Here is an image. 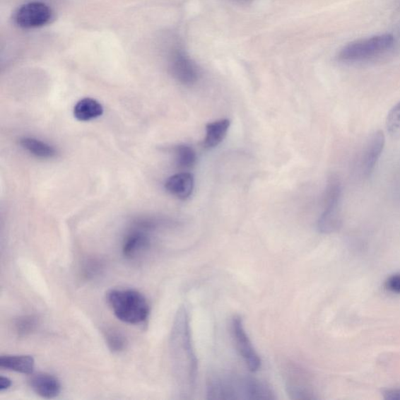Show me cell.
<instances>
[{
    "instance_id": "cell-1",
    "label": "cell",
    "mask_w": 400,
    "mask_h": 400,
    "mask_svg": "<svg viewBox=\"0 0 400 400\" xmlns=\"http://www.w3.org/2000/svg\"><path fill=\"white\" fill-rule=\"evenodd\" d=\"M207 399L214 400L276 399L270 385L249 376L213 375L207 382Z\"/></svg>"
},
{
    "instance_id": "cell-2",
    "label": "cell",
    "mask_w": 400,
    "mask_h": 400,
    "mask_svg": "<svg viewBox=\"0 0 400 400\" xmlns=\"http://www.w3.org/2000/svg\"><path fill=\"white\" fill-rule=\"evenodd\" d=\"M172 341L177 370L185 387L191 392L195 389L198 360L192 343L189 314L183 307L177 313Z\"/></svg>"
},
{
    "instance_id": "cell-3",
    "label": "cell",
    "mask_w": 400,
    "mask_h": 400,
    "mask_svg": "<svg viewBox=\"0 0 400 400\" xmlns=\"http://www.w3.org/2000/svg\"><path fill=\"white\" fill-rule=\"evenodd\" d=\"M107 300L114 315L124 323L141 324L149 317V302L142 293L136 290H110Z\"/></svg>"
},
{
    "instance_id": "cell-4",
    "label": "cell",
    "mask_w": 400,
    "mask_h": 400,
    "mask_svg": "<svg viewBox=\"0 0 400 400\" xmlns=\"http://www.w3.org/2000/svg\"><path fill=\"white\" fill-rule=\"evenodd\" d=\"M394 36L382 34L348 44L338 54L339 61L360 63L374 60L389 53L395 46Z\"/></svg>"
},
{
    "instance_id": "cell-5",
    "label": "cell",
    "mask_w": 400,
    "mask_h": 400,
    "mask_svg": "<svg viewBox=\"0 0 400 400\" xmlns=\"http://www.w3.org/2000/svg\"><path fill=\"white\" fill-rule=\"evenodd\" d=\"M342 184L336 176L329 177L324 198V211L318 220V230L324 234H330L339 230L342 226L341 216V199Z\"/></svg>"
},
{
    "instance_id": "cell-6",
    "label": "cell",
    "mask_w": 400,
    "mask_h": 400,
    "mask_svg": "<svg viewBox=\"0 0 400 400\" xmlns=\"http://www.w3.org/2000/svg\"><path fill=\"white\" fill-rule=\"evenodd\" d=\"M53 19V11L49 6L42 2L24 4L18 9L13 16L16 25L25 29L45 26Z\"/></svg>"
},
{
    "instance_id": "cell-7",
    "label": "cell",
    "mask_w": 400,
    "mask_h": 400,
    "mask_svg": "<svg viewBox=\"0 0 400 400\" xmlns=\"http://www.w3.org/2000/svg\"><path fill=\"white\" fill-rule=\"evenodd\" d=\"M385 139L382 131L369 138L357 161V172L361 179H368L374 172L384 150Z\"/></svg>"
},
{
    "instance_id": "cell-8",
    "label": "cell",
    "mask_w": 400,
    "mask_h": 400,
    "mask_svg": "<svg viewBox=\"0 0 400 400\" xmlns=\"http://www.w3.org/2000/svg\"><path fill=\"white\" fill-rule=\"evenodd\" d=\"M232 331L237 349L245 361L249 370L252 372H258L261 367V359L254 349L253 344H252L240 317H234L232 322Z\"/></svg>"
},
{
    "instance_id": "cell-9",
    "label": "cell",
    "mask_w": 400,
    "mask_h": 400,
    "mask_svg": "<svg viewBox=\"0 0 400 400\" xmlns=\"http://www.w3.org/2000/svg\"><path fill=\"white\" fill-rule=\"evenodd\" d=\"M152 227L150 223L140 225L124 239L122 252L126 258L135 259L150 247L151 240L146 230Z\"/></svg>"
},
{
    "instance_id": "cell-10",
    "label": "cell",
    "mask_w": 400,
    "mask_h": 400,
    "mask_svg": "<svg viewBox=\"0 0 400 400\" xmlns=\"http://www.w3.org/2000/svg\"><path fill=\"white\" fill-rule=\"evenodd\" d=\"M170 70L174 77L184 85H192L199 77L196 66L182 52L177 51L170 61Z\"/></svg>"
},
{
    "instance_id": "cell-11",
    "label": "cell",
    "mask_w": 400,
    "mask_h": 400,
    "mask_svg": "<svg viewBox=\"0 0 400 400\" xmlns=\"http://www.w3.org/2000/svg\"><path fill=\"white\" fill-rule=\"evenodd\" d=\"M29 384L35 394L42 398L54 399L60 395L61 384L54 375L47 373L33 375Z\"/></svg>"
},
{
    "instance_id": "cell-12",
    "label": "cell",
    "mask_w": 400,
    "mask_h": 400,
    "mask_svg": "<svg viewBox=\"0 0 400 400\" xmlns=\"http://www.w3.org/2000/svg\"><path fill=\"white\" fill-rule=\"evenodd\" d=\"M299 369H292L286 382L288 396L292 399H314V392L308 387L306 377Z\"/></svg>"
},
{
    "instance_id": "cell-13",
    "label": "cell",
    "mask_w": 400,
    "mask_h": 400,
    "mask_svg": "<svg viewBox=\"0 0 400 400\" xmlns=\"http://www.w3.org/2000/svg\"><path fill=\"white\" fill-rule=\"evenodd\" d=\"M165 188L170 194L180 199H187L194 189V177L190 173H180L170 177Z\"/></svg>"
},
{
    "instance_id": "cell-14",
    "label": "cell",
    "mask_w": 400,
    "mask_h": 400,
    "mask_svg": "<svg viewBox=\"0 0 400 400\" xmlns=\"http://www.w3.org/2000/svg\"><path fill=\"white\" fill-rule=\"evenodd\" d=\"M0 367L18 373L30 375L35 367V360L28 355H6L0 358Z\"/></svg>"
},
{
    "instance_id": "cell-15",
    "label": "cell",
    "mask_w": 400,
    "mask_h": 400,
    "mask_svg": "<svg viewBox=\"0 0 400 400\" xmlns=\"http://www.w3.org/2000/svg\"><path fill=\"white\" fill-rule=\"evenodd\" d=\"M103 114L101 103L92 98H85L76 103L73 108V115L80 122H88L96 119Z\"/></svg>"
},
{
    "instance_id": "cell-16",
    "label": "cell",
    "mask_w": 400,
    "mask_h": 400,
    "mask_svg": "<svg viewBox=\"0 0 400 400\" xmlns=\"http://www.w3.org/2000/svg\"><path fill=\"white\" fill-rule=\"evenodd\" d=\"M229 126H230V121L228 119L207 124L204 146L206 148H213L218 146L225 138Z\"/></svg>"
},
{
    "instance_id": "cell-17",
    "label": "cell",
    "mask_w": 400,
    "mask_h": 400,
    "mask_svg": "<svg viewBox=\"0 0 400 400\" xmlns=\"http://www.w3.org/2000/svg\"><path fill=\"white\" fill-rule=\"evenodd\" d=\"M20 145L25 151L42 159L53 158L56 155L54 148L39 139L25 137L20 139Z\"/></svg>"
},
{
    "instance_id": "cell-18",
    "label": "cell",
    "mask_w": 400,
    "mask_h": 400,
    "mask_svg": "<svg viewBox=\"0 0 400 400\" xmlns=\"http://www.w3.org/2000/svg\"><path fill=\"white\" fill-rule=\"evenodd\" d=\"M177 164L182 168H190L195 165L196 155L189 146L181 145L175 148Z\"/></svg>"
},
{
    "instance_id": "cell-19",
    "label": "cell",
    "mask_w": 400,
    "mask_h": 400,
    "mask_svg": "<svg viewBox=\"0 0 400 400\" xmlns=\"http://www.w3.org/2000/svg\"><path fill=\"white\" fill-rule=\"evenodd\" d=\"M387 127L392 137L400 139V102L389 111Z\"/></svg>"
},
{
    "instance_id": "cell-20",
    "label": "cell",
    "mask_w": 400,
    "mask_h": 400,
    "mask_svg": "<svg viewBox=\"0 0 400 400\" xmlns=\"http://www.w3.org/2000/svg\"><path fill=\"white\" fill-rule=\"evenodd\" d=\"M106 341L109 349L114 353L124 351L128 345L127 339L122 333L114 330H110L106 333Z\"/></svg>"
},
{
    "instance_id": "cell-21",
    "label": "cell",
    "mask_w": 400,
    "mask_h": 400,
    "mask_svg": "<svg viewBox=\"0 0 400 400\" xmlns=\"http://www.w3.org/2000/svg\"><path fill=\"white\" fill-rule=\"evenodd\" d=\"M37 324V318L34 316H24L16 320L14 327L20 336H26L35 329Z\"/></svg>"
},
{
    "instance_id": "cell-22",
    "label": "cell",
    "mask_w": 400,
    "mask_h": 400,
    "mask_svg": "<svg viewBox=\"0 0 400 400\" xmlns=\"http://www.w3.org/2000/svg\"><path fill=\"white\" fill-rule=\"evenodd\" d=\"M385 288L387 290L394 293L400 294V275H394L389 277L387 281H385Z\"/></svg>"
},
{
    "instance_id": "cell-23",
    "label": "cell",
    "mask_w": 400,
    "mask_h": 400,
    "mask_svg": "<svg viewBox=\"0 0 400 400\" xmlns=\"http://www.w3.org/2000/svg\"><path fill=\"white\" fill-rule=\"evenodd\" d=\"M100 269L101 265L99 262L94 261L88 263L85 269V275L87 277H93L101 270Z\"/></svg>"
},
{
    "instance_id": "cell-24",
    "label": "cell",
    "mask_w": 400,
    "mask_h": 400,
    "mask_svg": "<svg viewBox=\"0 0 400 400\" xmlns=\"http://www.w3.org/2000/svg\"><path fill=\"white\" fill-rule=\"evenodd\" d=\"M383 397L387 400H400V389H387L383 392Z\"/></svg>"
},
{
    "instance_id": "cell-25",
    "label": "cell",
    "mask_w": 400,
    "mask_h": 400,
    "mask_svg": "<svg viewBox=\"0 0 400 400\" xmlns=\"http://www.w3.org/2000/svg\"><path fill=\"white\" fill-rule=\"evenodd\" d=\"M12 382L4 376L0 377V392H3L8 389L11 387Z\"/></svg>"
},
{
    "instance_id": "cell-26",
    "label": "cell",
    "mask_w": 400,
    "mask_h": 400,
    "mask_svg": "<svg viewBox=\"0 0 400 400\" xmlns=\"http://www.w3.org/2000/svg\"><path fill=\"white\" fill-rule=\"evenodd\" d=\"M241 1H245V2H247V1H251V0H241Z\"/></svg>"
}]
</instances>
